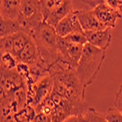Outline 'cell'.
I'll list each match as a JSON object with an SVG mask.
<instances>
[{
	"instance_id": "8fae6325",
	"label": "cell",
	"mask_w": 122,
	"mask_h": 122,
	"mask_svg": "<svg viewBox=\"0 0 122 122\" xmlns=\"http://www.w3.org/2000/svg\"><path fill=\"white\" fill-rule=\"evenodd\" d=\"M22 0H1V19L17 20L21 10Z\"/></svg>"
},
{
	"instance_id": "ffe728a7",
	"label": "cell",
	"mask_w": 122,
	"mask_h": 122,
	"mask_svg": "<svg viewBox=\"0 0 122 122\" xmlns=\"http://www.w3.org/2000/svg\"><path fill=\"white\" fill-rule=\"evenodd\" d=\"M32 122H53L52 115L46 112H36Z\"/></svg>"
},
{
	"instance_id": "e0dca14e",
	"label": "cell",
	"mask_w": 122,
	"mask_h": 122,
	"mask_svg": "<svg viewBox=\"0 0 122 122\" xmlns=\"http://www.w3.org/2000/svg\"><path fill=\"white\" fill-rule=\"evenodd\" d=\"M66 39L68 40L69 42L74 43V44H78V45H82L84 46L86 43H88L87 38L84 34V32H72L68 35L66 36Z\"/></svg>"
},
{
	"instance_id": "30bf717a",
	"label": "cell",
	"mask_w": 122,
	"mask_h": 122,
	"mask_svg": "<svg viewBox=\"0 0 122 122\" xmlns=\"http://www.w3.org/2000/svg\"><path fill=\"white\" fill-rule=\"evenodd\" d=\"M74 10L72 8L71 0H66L62 5H60L56 10H54V11L51 13V15L47 18L45 23H47L55 27L64 18H66L68 14H70Z\"/></svg>"
},
{
	"instance_id": "603a6c76",
	"label": "cell",
	"mask_w": 122,
	"mask_h": 122,
	"mask_svg": "<svg viewBox=\"0 0 122 122\" xmlns=\"http://www.w3.org/2000/svg\"><path fill=\"white\" fill-rule=\"evenodd\" d=\"M105 3L111 8H114V9L118 10L121 3H122V0H105Z\"/></svg>"
},
{
	"instance_id": "d6986e66",
	"label": "cell",
	"mask_w": 122,
	"mask_h": 122,
	"mask_svg": "<svg viewBox=\"0 0 122 122\" xmlns=\"http://www.w3.org/2000/svg\"><path fill=\"white\" fill-rule=\"evenodd\" d=\"M1 46V54L3 53H12L13 50V35H8L1 37L0 40Z\"/></svg>"
},
{
	"instance_id": "9c48e42d",
	"label": "cell",
	"mask_w": 122,
	"mask_h": 122,
	"mask_svg": "<svg viewBox=\"0 0 122 122\" xmlns=\"http://www.w3.org/2000/svg\"><path fill=\"white\" fill-rule=\"evenodd\" d=\"M75 13L79 19L84 31L89 30H102L107 28L106 25L102 24L93 10H75Z\"/></svg>"
},
{
	"instance_id": "ba28073f",
	"label": "cell",
	"mask_w": 122,
	"mask_h": 122,
	"mask_svg": "<svg viewBox=\"0 0 122 122\" xmlns=\"http://www.w3.org/2000/svg\"><path fill=\"white\" fill-rule=\"evenodd\" d=\"M111 29L112 28L107 27L102 30H89V31H84V34L87 38L88 43L106 51L109 47L111 39H112Z\"/></svg>"
},
{
	"instance_id": "cb8c5ba5",
	"label": "cell",
	"mask_w": 122,
	"mask_h": 122,
	"mask_svg": "<svg viewBox=\"0 0 122 122\" xmlns=\"http://www.w3.org/2000/svg\"><path fill=\"white\" fill-rule=\"evenodd\" d=\"M82 120H83V115H73L66 119L64 122H82Z\"/></svg>"
},
{
	"instance_id": "5bb4252c",
	"label": "cell",
	"mask_w": 122,
	"mask_h": 122,
	"mask_svg": "<svg viewBox=\"0 0 122 122\" xmlns=\"http://www.w3.org/2000/svg\"><path fill=\"white\" fill-rule=\"evenodd\" d=\"M65 1L66 0H40V5H41V11H42L44 22L51 15V13L54 10H56L60 5H62Z\"/></svg>"
},
{
	"instance_id": "52a82bcc",
	"label": "cell",
	"mask_w": 122,
	"mask_h": 122,
	"mask_svg": "<svg viewBox=\"0 0 122 122\" xmlns=\"http://www.w3.org/2000/svg\"><path fill=\"white\" fill-rule=\"evenodd\" d=\"M55 29H56L57 34L62 37H66V35L72 32H81V33L84 32L75 11L71 12L66 18H64L55 26Z\"/></svg>"
},
{
	"instance_id": "44dd1931",
	"label": "cell",
	"mask_w": 122,
	"mask_h": 122,
	"mask_svg": "<svg viewBox=\"0 0 122 122\" xmlns=\"http://www.w3.org/2000/svg\"><path fill=\"white\" fill-rule=\"evenodd\" d=\"M114 106L115 107L122 112V85L119 87L117 93L115 94V98H114Z\"/></svg>"
},
{
	"instance_id": "2e32d148",
	"label": "cell",
	"mask_w": 122,
	"mask_h": 122,
	"mask_svg": "<svg viewBox=\"0 0 122 122\" xmlns=\"http://www.w3.org/2000/svg\"><path fill=\"white\" fill-rule=\"evenodd\" d=\"M19 64L17 58L11 53H3L1 54V66L8 69H16Z\"/></svg>"
},
{
	"instance_id": "3957f363",
	"label": "cell",
	"mask_w": 122,
	"mask_h": 122,
	"mask_svg": "<svg viewBox=\"0 0 122 122\" xmlns=\"http://www.w3.org/2000/svg\"><path fill=\"white\" fill-rule=\"evenodd\" d=\"M18 21L23 27V31L31 35L34 29L44 22L40 0H22Z\"/></svg>"
},
{
	"instance_id": "7c38bea8",
	"label": "cell",
	"mask_w": 122,
	"mask_h": 122,
	"mask_svg": "<svg viewBox=\"0 0 122 122\" xmlns=\"http://www.w3.org/2000/svg\"><path fill=\"white\" fill-rule=\"evenodd\" d=\"M19 31H23V27L18 20L1 19L0 21V37L12 35Z\"/></svg>"
},
{
	"instance_id": "7402d4cb",
	"label": "cell",
	"mask_w": 122,
	"mask_h": 122,
	"mask_svg": "<svg viewBox=\"0 0 122 122\" xmlns=\"http://www.w3.org/2000/svg\"><path fill=\"white\" fill-rule=\"evenodd\" d=\"M81 1L83 3H85L86 5L92 7L93 9L102 3H105V0H81Z\"/></svg>"
},
{
	"instance_id": "d4e9b609",
	"label": "cell",
	"mask_w": 122,
	"mask_h": 122,
	"mask_svg": "<svg viewBox=\"0 0 122 122\" xmlns=\"http://www.w3.org/2000/svg\"><path fill=\"white\" fill-rule=\"evenodd\" d=\"M15 122H21V121H16L15 120ZM25 122H30V121H25Z\"/></svg>"
},
{
	"instance_id": "277c9868",
	"label": "cell",
	"mask_w": 122,
	"mask_h": 122,
	"mask_svg": "<svg viewBox=\"0 0 122 122\" xmlns=\"http://www.w3.org/2000/svg\"><path fill=\"white\" fill-rule=\"evenodd\" d=\"M54 87V79L50 74L37 79L27 88V105L38 107L50 97Z\"/></svg>"
},
{
	"instance_id": "8992f818",
	"label": "cell",
	"mask_w": 122,
	"mask_h": 122,
	"mask_svg": "<svg viewBox=\"0 0 122 122\" xmlns=\"http://www.w3.org/2000/svg\"><path fill=\"white\" fill-rule=\"evenodd\" d=\"M93 11L99 19V21L107 27L110 28H114L116 25L117 19H120L122 17L119 10L111 8L106 3L98 5L93 9Z\"/></svg>"
},
{
	"instance_id": "484cf974",
	"label": "cell",
	"mask_w": 122,
	"mask_h": 122,
	"mask_svg": "<svg viewBox=\"0 0 122 122\" xmlns=\"http://www.w3.org/2000/svg\"><path fill=\"white\" fill-rule=\"evenodd\" d=\"M82 122H86V121H85V120H84V118H83V120H82Z\"/></svg>"
},
{
	"instance_id": "ac0fdd59",
	"label": "cell",
	"mask_w": 122,
	"mask_h": 122,
	"mask_svg": "<svg viewBox=\"0 0 122 122\" xmlns=\"http://www.w3.org/2000/svg\"><path fill=\"white\" fill-rule=\"evenodd\" d=\"M104 114L107 122H122V112L116 107L108 108Z\"/></svg>"
},
{
	"instance_id": "6da1fadb",
	"label": "cell",
	"mask_w": 122,
	"mask_h": 122,
	"mask_svg": "<svg viewBox=\"0 0 122 122\" xmlns=\"http://www.w3.org/2000/svg\"><path fill=\"white\" fill-rule=\"evenodd\" d=\"M31 36L38 47L41 66L49 72L50 66L59 61L56 29L51 25L43 22L34 29Z\"/></svg>"
},
{
	"instance_id": "5b68a950",
	"label": "cell",
	"mask_w": 122,
	"mask_h": 122,
	"mask_svg": "<svg viewBox=\"0 0 122 122\" xmlns=\"http://www.w3.org/2000/svg\"><path fill=\"white\" fill-rule=\"evenodd\" d=\"M58 52H59V61L67 65L71 68H76L79 61L82 56L83 46L69 42L66 37L58 35Z\"/></svg>"
},
{
	"instance_id": "4fadbf2b",
	"label": "cell",
	"mask_w": 122,
	"mask_h": 122,
	"mask_svg": "<svg viewBox=\"0 0 122 122\" xmlns=\"http://www.w3.org/2000/svg\"><path fill=\"white\" fill-rule=\"evenodd\" d=\"M12 35H13V50L11 54H13L17 58L18 55L22 52L23 49L29 42V40L32 38V36L25 31H19Z\"/></svg>"
},
{
	"instance_id": "9a60e30c",
	"label": "cell",
	"mask_w": 122,
	"mask_h": 122,
	"mask_svg": "<svg viewBox=\"0 0 122 122\" xmlns=\"http://www.w3.org/2000/svg\"><path fill=\"white\" fill-rule=\"evenodd\" d=\"M83 118L86 122H107L104 113H101L93 107H89L83 114Z\"/></svg>"
},
{
	"instance_id": "7a4b0ae2",
	"label": "cell",
	"mask_w": 122,
	"mask_h": 122,
	"mask_svg": "<svg viewBox=\"0 0 122 122\" xmlns=\"http://www.w3.org/2000/svg\"><path fill=\"white\" fill-rule=\"evenodd\" d=\"M105 59V50L97 48L90 43H86L83 46L82 56L75 68V71L85 88L95 81Z\"/></svg>"
}]
</instances>
